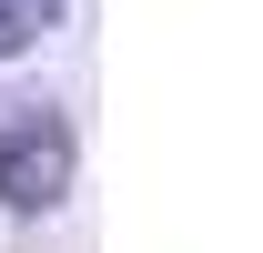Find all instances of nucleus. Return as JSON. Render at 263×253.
Wrapping results in <instances>:
<instances>
[{"label":"nucleus","instance_id":"nucleus-2","mask_svg":"<svg viewBox=\"0 0 263 253\" xmlns=\"http://www.w3.org/2000/svg\"><path fill=\"white\" fill-rule=\"evenodd\" d=\"M51 21H61V0H0V61H21L31 41H51Z\"/></svg>","mask_w":263,"mask_h":253},{"label":"nucleus","instance_id":"nucleus-1","mask_svg":"<svg viewBox=\"0 0 263 253\" xmlns=\"http://www.w3.org/2000/svg\"><path fill=\"white\" fill-rule=\"evenodd\" d=\"M71 172H81L71 122L51 112V101L10 92L0 101V213H51V203L71 192Z\"/></svg>","mask_w":263,"mask_h":253}]
</instances>
